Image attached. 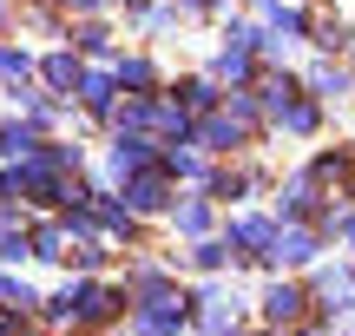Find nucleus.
I'll return each mask as SVG.
<instances>
[{
  "instance_id": "f257e3e1",
  "label": "nucleus",
  "mask_w": 355,
  "mask_h": 336,
  "mask_svg": "<svg viewBox=\"0 0 355 336\" xmlns=\"http://www.w3.org/2000/svg\"><path fill=\"white\" fill-rule=\"evenodd\" d=\"M184 297H171V290H158V297L139 303V317H132V330L139 336H178V324H184Z\"/></svg>"
},
{
  "instance_id": "f03ea898",
  "label": "nucleus",
  "mask_w": 355,
  "mask_h": 336,
  "mask_svg": "<svg viewBox=\"0 0 355 336\" xmlns=\"http://www.w3.org/2000/svg\"><path fill=\"white\" fill-rule=\"evenodd\" d=\"M243 132H250V119H243V112H217V119H204V126H191V139H204L211 152H237Z\"/></svg>"
},
{
  "instance_id": "7ed1b4c3",
  "label": "nucleus",
  "mask_w": 355,
  "mask_h": 336,
  "mask_svg": "<svg viewBox=\"0 0 355 336\" xmlns=\"http://www.w3.org/2000/svg\"><path fill=\"white\" fill-rule=\"evenodd\" d=\"M125 205H132V211H165V205H171L165 171H132V178H125Z\"/></svg>"
},
{
  "instance_id": "20e7f679",
  "label": "nucleus",
  "mask_w": 355,
  "mask_h": 336,
  "mask_svg": "<svg viewBox=\"0 0 355 336\" xmlns=\"http://www.w3.org/2000/svg\"><path fill=\"white\" fill-rule=\"evenodd\" d=\"M355 92V73L349 66H336V60H316L309 66V99H349Z\"/></svg>"
},
{
  "instance_id": "39448f33",
  "label": "nucleus",
  "mask_w": 355,
  "mask_h": 336,
  "mask_svg": "<svg viewBox=\"0 0 355 336\" xmlns=\"http://www.w3.org/2000/svg\"><path fill=\"white\" fill-rule=\"evenodd\" d=\"M316 258V231H303V224H283L277 244H270V264H309Z\"/></svg>"
},
{
  "instance_id": "423d86ee",
  "label": "nucleus",
  "mask_w": 355,
  "mask_h": 336,
  "mask_svg": "<svg viewBox=\"0 0 355 336\" xmlns=\"http://www.w3.org/2000/svg\"><path fill=\"white\" fill-rule=\"evenodd\" d=\"M152 165V139H139V132H119V145H112V171L119 178H132V171H145Z\"/></svg>"
},
{
  "instance_id": "0eeeda50",
  "label": "nucleus",
  "mask_w": 355,
  "mask_h": 336,
  "mask_svg": "<svg viewBox=\"0 0 355 336\" xmlns=\"http://www.w3.org/2000/svg\"><path fill=\"white\" fill-rule=\"evenodd\" d=\"M316 297H322V310H355V277L349 271H322L316 277Z\"/></svg>"
},
{
  "instance_id": "6e6552de",
  "label": "nucleus",
  "mask_w": 355,
  "mask_h": 336,
  "mask_svg": "<svg viewBox=\"0 0 355 336\" xmlns=\"http://www.w3.org/2000/svg\"><path fill=\"white\" fill-rule=\"evenodd\" d=\"M230 244H250L257 258H270V244H277V224H270V218H237V224H230Z\"/></svg>"
},
{
  "instance_id": "1a4fd4ad",
  "label": "nucleus",
  "mask_w": 355,
  "mask_h": 336,
  "mask_svg": "<svg viewBox=\"0 0 355 336\" xmlns=\"http://www.w3.org/2000/svg\"><path fill=\"white\" fill-rule=\"evenodd\" d=\"M277 126H283V132H296V139H309V132L322 126V112H316V99H303V92H296V99L277 112Z\"/></svg>"
},
{
  "instance_id": "9d476101",
  "label": "nucleus",
  "mask_w": 355,
  "mask_h": 336,
  "mask_svg": "<svg viewBox=\"0 0 355 336\" xmlns=\"http://www.w3.org/2000/svg\"><path fill=\"white\" fill-rule=\"evenodd\" d=\"M263 317H270V324H296V317H303V290H296V284H270Z\"/></svg>"
},
{
  "instance_id": "9b49d317",
  "label": "nucleus",
  "mask_w": 355,
  "mask_h": 336,
  "mask_svg": "<svg viewBox=\"0 0 355 336\" xmlns=\"http://www.w3.org/2000/svg\"><path fill=\"white\" fill-rule=\"evenodd\" d=\"M277 205H283V218H290V224L303 218V211H316V178H309V171H303V178H290Z\"/></svg>"
},
{
  "instance_id": "f8f14e48",
  "label": "nucleus",
  "mask_w": 355,
  "mask_h": 336,
  "mask_svg": "<svg viewBox=\"0 0 355 336\" xmlns=\"http://www.w3.org/2000/svg\"><path fill=\"white\" fill-rule=\"evenodd\" d=\"M198 303H204V310H198V324H204V330H211V336H237V324H230V303H224V297H217V290H204V297H198Z\"/></svg>"
},
{
  "instance_id": "ddd939ff",
  "label": "nucleus",
  "mask_w": 355,
  "mask_h": 336,
  "mask_svg": "<svg viewBox=\"0 0 355 336\" xmlns=\"http://www.w3.org/2000/svg\"><path fill=\"white\" fill-rule=\"evenodd\" d=\"M250 73H257V53L250 47H224V53H217V79H237V86H243Z\"/></svg>"
},
{
  "instance_id": "4468645a",
  "label": "nucleus",
  "mask_w": 355,
  "mask_h": 336,
  "mask_svg": "<svg viewBox=\"0 0 355 336\" xmlns=\"http://www.w3.org/2000/svg\"><path fill=\"white\" fill-rule=\"evenodd\" d=\"M112 86H119L112 73H86V79H79V99H86L92 112H112Z\"/></svg>"
},
{
  "instance_id": "2eb2a0df",
  "label": "nucleus",
  "mask_w": 355,
  "mask_h": 336,
  "mask_svg": "<svg viewBox=\"0 0 355 336\" xmlns=\"http://www.w3.org/2000/svg\"><path fill=\"white\" fill-rule=\"evenodd\" d=\"M309 40H316L322 53H343V47H349V26H343V20H329V13H322V20H309Z\"/></svg>"
},
{
  "instance_id": "dca6fc26",
  "label": "nucleus",
  "mask_w": 355,
  "mask_h": 336,
  "mask_svg": "<svg viewBox=\"0 0 355 336\" xmlns=\"http://www.w3.org/2000/svg\"><path fill=\"white\" fill-rule=\"evenodd\" d=\"M0 152H7V158L40 152V132H33V126H0Z\"/></svg>"
},
{
  "instance_id": "f3484780",
  "label": "nucleus",
  "mask_w": 355,
  "mask_h": 336,
  "mask_svg": "<svg viewBox=\"0 0 355 336\" xmlns=\"http://www.w3.org/2000/svg\"><path fill=\"white\" fill-rule=\"evenodd\" d=\"M257 92H263V99H270V112H283V106H290V99H296V92H303V86H296L290 73H263V86H257Z\"/></svg>"
},
{
  "instance_id": "a211bd4d",
  "label": "nucleus",
  "mask_w": 355,
  "mask_h": 336,
  "mask_svg": "<svg viewBox=\"0 0 355 336\" xmlns=\"http://www.w3.org/2000/svg\"><path fill=\"white\" fill-rule=\"evenodd\" d=\"M119 86H139V92H152V86H158L152 60H119Z\"/></svg>"
},
{
  "instance_id": "6ab92c4d",
  "label": "nucleus",
  "mask_w": 355,
  "mask_h": 336,
  "mask_svg": "<svg viewBox=\"0 0 355 336\" xmlns=\"http://www.w3.org/2000/svg\"><path fill=\"white\" fill-rule=\"evenodd\" d=\"M46 79H53V86H79V66H73V53H53V60H46Z\"/></svg>"
},
{
  "instance_id": "aec40b11",
  "label": "nucleus",
  "mask_w": 355,
  "mask_h": 336,
  "mask_svg": "<svg viewBox=\"0 0 355 336\" xmlns=\"http://www.w3.org/2000/svg\"><path fill=\"white\" fill-rule=\"evenodd\" d=\"M204 224H211V205H178V231L204 237Z\"/></svg>"
},
{
  "instance_id": "412c9836",
  "label": "nucleus",
  "mask_w": 355,
  "mask_h": 336,
  "mask_svg": "<svg viewBox=\"0 0 355 336\" xmlns=\"http://www.w3.org/2000/svg\"><path fill=\"white\" fill-rule=\"evenodd\" d=\"M178 99H184V106H217V86H211V79H184Z\"/></svg>"
},
{
  "instance_id": "4be33fe9",
  "label": "nucleus",
  "mask_w": 355,
  "mask_h": 336,
  "mask_svg": "<svg viewBox=\"0 0 355 336\" xmlns=\"http://www.w3.org/2000/svg\"><path fill=\"white\" fill-rule=\"evenodd\" d=\"M224 258H230V244H198V251H191V264H198V271H217Z\"/></svg>"
},
{
  "instance_id": "5701e85b",
  "label": "nucleus",
  "mask_w": 355,
  "mask_h": 336,
  "mask_svg": "<svg viewBox=\"0 0 355 336\" xmlns=\"http://www.w3.org/2000/svg\"><path fill=\"white\" fill-rule=\"evenodd\" d=\"M79 47L86 53H112V33H105V26H79Z\"/></svg>"
},
{
  "instance_id": "b1692460",
  "label": "nucleus",
  "mask_w": 355,
  "mask_h": 336,
  "mask_svg": "<svg viewBox=\"0 0 355 336\" xmlns=\"http://www.w3.org/2000/svg\"><path fill=\"white\" fill-rule=\"evenodd\" d=\"M0 73H7V79H26V53H0Z\"/></svg>"
},
{
  "instance_id": "393cba45",
  "label": "nucleus",
  "mask_w": 355,
  "mask_h": 336,
  "mask_svg": "<svg viewBox=\"0 0 355 336\" xmlns=\"http://www.w3.org/2000/svg\"><path fill=\"white\" fill-rule=\"evenodd\" d=\"M20 251H33V244H26V237H13V231H0V258L13 264V258H20Z\"/></svg>"
},
{
  "instance_id": "a878e982",
  "label": "nucleus",
  "mask_w": 355,
  "mask_h": 336,
  "mask_svg": "<svg viewBox=\"0 0 355 336\" xmlns=\"http://www.w3.org/2000/svg\"><path fill=\"white\" fill-rule=\"evenodd\" d=\"M343 237H349V244H355V218H343Z\"/></svg>"
},
{
  "instance_id": "bb28decb",
  "label": "nucleus",
  "mask_w": 355,
  "mask_h": 336,
  "mask_svg": "<svg viewBox=\"0 0 355 336\" xmlns=\"http://www.w3.org/2000/svg\"><path fill=\"white\" fill-rule=\"evenodd\" d=\"M73 7H105V0H73Z\"/></svg>"
},
{
  "instance_id": "cd10ccee",
  "label": "nucleus",
  "mask_w": 355,
  "mask_h": 336,
  "mask_svg": "<svg viewBox=\"0 0 355 336\" xmlns=\"http://www.w3.org/2000/svg\"><path fill=\"white\" fill-rule=\"evenodd\" d=\"M349 53H355V26H349Z\"/></svg>"
},
{
  "instance_id": "c85d7f7f",
  "label": "nucleus",
  "mask_w": 355,
  "mask_h": 336,
  "mask_svg": "<svg viewBox=\"0 0 355 336\" xmlns=\"http://www.w3.org/2000/svg\"><path fill=\"white\" fill-rule=\"evenodd\" d=\"M303 336H322V330H303Z\"/></svg>"
}]
</instances>
